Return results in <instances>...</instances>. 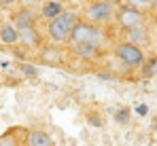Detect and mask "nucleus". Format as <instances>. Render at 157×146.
Wrapping results in <instances>:
<instances>
[{
	"label": "nucleus",
	"mask_w": 157,
	"mask_h": 146,
	"mask_svg": "<svg viewBox=\"0 0 157 146\" xmlns=\"http://www.w3.org/2000/svg\"><path fill=\"white\" fill-rule=\"evenodd\" d=\"M117 24H119V28H123V30H132L136 25H142L144 24V11L125 2L117 11Z\"/></svg>",
	"instance_id": "20e7f679"
},
{
	"label": "nucleus",
	"mask_w": 157,
	"mask_h": 146,
	"mask_svg": "<svg viewBox=\"0 0 157 146\" xmlns=\"http://www.w3.org/2000/svg\"><path fill=\"white\" fill-rule=\"evenodd\" d=\"M64 9H62V4L57 2V0H51V2H45V6H43V15L47 17V19H53L55 15H59Z\"/></svg>",
	"instance_id": "9b49d317"
},
{
	"label": "nucleus",
	"mask_w": 157,
	"mask_h": 146,
	"mask_svg": "<svg viewBox=\"0 0 157 146\" xmlns=\"http://www.w3.org/2000/svg\"><path fill=\"white\" fill-rule=\"evenodd\" d=\"M70 40L72 43H94V45H100L104 40V34L98 28V24H94V21H77V25L72 28Z\"/></svg>",
	"instance_id": "f03ea898"
},
{
	"label": "nucleus",
	"mask_w": 157,
	"mask_h": 146,
	"mask_svg": "<svg viewBox=\"0 0 157 146\" xmlns=\"http://www.w3.org/2000/svg\"><path fill=\"white\" fill-rule=\"evenodd\" d=\"M108 2H121V0H108Z\"/></svg>",
	"instance_id": "f3484780"
},
{
	"label": "nucleus",
	"mask_w": 157,
	"mask_h": 146,
	"mask_svg": "<svg viewBox=\"0 0 157 146\" xmlns=\"http://www.w3.org/2000/svg\"><path fill=\"white\" fill-rule=\"evenodd\" d=\"M0 40L4 43V45H15V43H19V30H17V25L13 24H4L0 28Z\"/></svg>",
	"instance_id": "0eeeda50"
},
{
	"label": "nucleus",
	"mask_w": 157,
	"mask_h": 146,
	"mask_svg": "<svg viewBox=\"0 0 157 146\" xmlns=\"http://www.w3.org/2000/svg\"><path fill=\"white\" fill-rule=\"evenodd\" d=\"M142 70H144V76H155L157 74V57H151L147 64H142Z\"/></svg>",
	"instance_id": "ddd939ff"
},
{
	"label": "nucleus",
	"mask_w": 157,
	"mask_h": 146,
	"mask_svg": "<svg viewBox=\"0 0 157 146\" xmlns=\"http://www.w3.org/2000/svg\"><path fill=\"white\" fill-rule=\"evenodd\" d=\"M19 30V40L28 45V47H36L38 45V30L34 28V24H21L17 25Z\"/></svg>",
	"instance_id": "423d86ee"
},
{
	"label": "nucleus",
	"mask_w": 157,
	"mask_h": 146,
	"mask_svg": "<svg viewBox=\"0 0 157 146\" xmlns=\"http://www.w3.org/2000/svg\"><path fill=\"white\" fill-rule=\"evenodd\" d=\"M78 17L77 13L72 11H62L59 15H55L53 19H49V25H47V32H49V38L53 43H64L70 38L72 34V28L77 25Z\"/></svg>",
	"instance_id": "f257e3e1"
},
{
	"label": "nucleus",
	"mask_w": 157,
	"mask_h": 146,
	"mask_svg": "<svg viewBox=\"0 0 157 146\" xmlns=\"http://www.w3.org/2000/svg\"><path fill=\"white\" fill-rule=\"evenodd\" d=\"M115 55H117V59H121L125 66H132V68L144 64V51H142V47L136 45V43H132V40L119 43L115 47Z\"/></svg>",
	"instance_id": "7ed1b4c3"
},
{
	"label": "nucleus",
	"mask_w": 157,
	"mask_h": 146,
	"mask_svg": "<svg viewBox=\"0 0 157 146\" xmlns=\"http://www.w3.org/2000/svg\"><path fill=\"white\" fill-rule=\"evenodd\" d=\"M26 144L30 146H51L53 144V138L45 131H30L26 138Z\"/></svg>",
	"instance_id": "6e6552de"
},
{
	"label": "nucleus",
	"mask_w": 157,
	"mask_h": 146,
	"mask_svg": "<svg viewBox=\"0 0 157 146\" xmlns=\"http://www.w3.org/2000/svg\"><path fill=\"white\" fill-rule=\"evenodd\" d=\"M113 17H115V2L98 0V2H91L87 6V19L94 24H106Z\"/></svg>",
	"instance_id": "39448f33"
},
{
	"label": "nucleus",
	"mask_w": 157,
	"mask_h": 146,
	"mask_svg": "<svg viewBox=\"0 0 157 146\" xmlns=\"http://www.w3.org/2000/svg\"><path fill=\"white\" fill-rule=\"evenodd\" d=\"M34 19H36V15L26 9V11H19L17 15H15V25H21V24H34Z\"/></svg>",
	"instance_id": "f8f14e48"
},
{
	"label": "nucleus",
	"mask_w": 157,
	"mask_h": 146,
	"mask_svg": "<svg viewBox=\"0 0 157 146\" xmlns=\"http://www.w3.org/2000/svg\"><path fill=\"white\" fill-rule=\"evenodd\" d=\"M15 2H17V0H0L2 6H9V4H15Z\"/></svg>",
	"instance_id": "2eb2a0df"
},
{
	"label": "nucleus",
	"mask_w": 157,
	"mask_h": 146,
	"mask_svg": "<svg viewBox=\"0 0 157 146\" xmlns=\"http://www.w3.org/2000/svg\"><path fill=\"white\" fill-rule=\"evenodd\" d=\"M128 38H130L132 43H136V45H144L149 40V32H147L144 25H136V28L128 30Z\"/></svg>",
	"instance_id": "1a4fd4ad"
},
{
	"label": "nucleus",
	"mask_w": 157,
	"mask_h": 146,
	"mask_svg": "<svg viewBox=\"0 0 157 146\" xmlns=\"http://www.w3.org/2000/svg\"><path fill=\"white\" fill-rule=\"evenodd\" d=\"M151 6H153V9H157V0H151Z\"/></svg>",
	"instance_id": "dca6fc26"
},
{
	"label": "nucleus",
	"mask_w": 157,
	"mask_h": 146,
	"mask_svg": "<svg viewBox=\"0 0 157 146\" xmlns=\"http://www.w3.org/2000/svg\"><path fill=\"white\" fill-rule=\"evenodd\" d=\"M100 45H94V43H75V53H78L81 57H96Z\"/></svg>",
	"instance_id": "9d476101"
},
{
	"label": "nucleus",
	"mask_w": 157,
	"mask_h": 146,
	"mask_svg": "<svg viewBox=\"0 0 157 146\" xmlns=\"http://www.w3.org/2000/svg\"><path fill=\"white\" fill-rule=\"evenodd\" d=\"M128 4L132 6H138V9H147V6H151V0H125Z\"/></svg>",
	"instance_id": "4468645a"
}]
</instances>
